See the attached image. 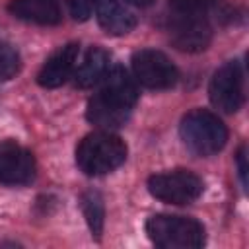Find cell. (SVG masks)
<instances>
[{"label":"cell","mask_w":249,"mask_h":249,"mask_svg":"<svg viewBox=\"0 0 249 249\" xmlns=\"http://www.w3.org/2000/svg\"><path fill=\"white\" fill-rule=\"evenodd\" d=\"M80 202H82V212H84V218L88 222L91 235L99 239L103 231V222H105V206H103L101 195L97 191H86Z\"/></svg>","instance_id":"5bb4252c"},{"label":"cell","mask_w":249,"mask_h":249,"mask_svg":"<svg viewBox=\"0 0 249 249\" xmlns=\"http://www.w3.org/2000/svg\"><path fill=\"white\" fill-rule=\"evenodd\" d=\"M146 233L163 249H198L204 245V228L200 222L185 216L156 214L146 222Z\"/></svg>","instance_id":"3957f363"},{"label":"cell","mask_w":249,"mask_h":249,"mask_svg":"<svg viewBox=\"0 0 249 249\" xmlns=\"http://www.w3.org/2000/svg\"><path fill=\"white\" fill-rule=\"evenodd\" d=\"M136 86L124 68L115 66L107 70L101 78V86L97 93L88 103V121L97 124L99 128H119L123 126L136 103Z\"/></svg>","instance_id":"6da1fadb"},{"label":"cell","mask_w":249,"mask_h":249,"mask_svg":"<svg viewBox=\"0 0 249 249\" xmlns=\"http://www.w3.org/2000/svg\"><path fill=\"white\" fill-rule=\"evenodd\" d=\"M124 160V142L107 130H97L84 136L76 148V163L86 175H105L117 169Z\"/></svg>","instance_id":"7a4b0ae2"},{"label":"cell","mask_w":249,"mask_h":249,"mask_svg":"<svg viewBox=\"0 0 249 249\" xmlns=\"http://www.w3.org/2000/svg\"><path fill=\"white\" fill-rule=\"evenodd\" d=\"M148 191L161 202L167 204H189L202 193V181L198 175L187 169H175L158 173L148 179Z\"/></svg>","instance_id":"5b68a950"},{"label":"cell","mask_w":249,"mask_h":249,"mask_svg":"<svg viewBox=\"0 0 249 249\" xmlns=\"http://www.w3.org/2000/svg\"><path fill=\"white\" fill-rule=\"evenodd\" d=\"M35 177L33 154L14 140L0 142V183L27 185Z\"/></svg>","instance_id":"9c48e42d"},{"label":"cell","mask_w":249,"mask_h":249,"mask_svg":"<svg viewBox=\"0 0 249 249\" xmlns=\"http://www.w3.org/2000/svg\"><path fill=\"white\" fill-rule=\"evenodd\" d=\"M18 70H19V54L8 45H0V82L14 78Z\"/></svg>","instance_id":"9a60e30c"},{"label":"cell","mask_w":249,"mask_h":249,"mask_svg":"<svg viewBox=\"0 0 249 249\" xmlns=\"http://www.w3.org/2000/svg\"><path fill=\"white\" fill-rule=\"evenodd\" d=\"M76 60H78V45L76 43H68L64 47H60L56 53H53L47 62L43 64V68L37 74V82L43 88H58L62 86L74 72L76 68Z\"/></svg>","instance_id":"30bf717a"},{"label":"cell","mask_w":249,"mask_h":249,"mask_svg":"<svg viewBox=\"0 0 249 249\" xmlns=\"http://www.w3.org/2000/svg\"><path fill=\"white\" fill-rule=\"evenodd\" d=\"M169 39L179 51L200 53L210 45L212 29L204 14H171Z\"/></svg>","instance_id":"ba28073f"},{"label":"cell","mask_w":249,"mask_h":249,"mask_svg":"<svg viewBox=\"0 0 249 249\" xmlns=\"http://www.w3.org/2000/svg\"><path fill=\"white\" fill-rule=\"evenodd\" d=\"M70 16L76 21H86L91 14V0H64Z\"/></svg>","instance_id":"e0dca14e"},{"label":"cell","mask_w":249,"mask_h":249,"mask_svg":"<svg viewBox=\"0 0 249 249\" xmlns=\"http://www.w3.org/2000/svg\"><path fill=\"white\" fill-rule=\"evenodd\" d=\"M181 138L185 146L196 156H212L220 152L228 140V130L224 123L210 111L193 109L179 124Z\"/></svg>","instance_id":"277c9868"},{"label":"cell","mask_w":249,"mask_h":249,"mask_svg":"<svg viewBox=\"0 0 249 249\" xmlns=\"http://www.w3.org/2000/svg\"><path fill=\"white\" fill-rule=\"evenodd\" d=\"M216 0H169L171 14H206Z\"/></svg>","instance_id":"2e32d148"},{"label":"cell","mask_w":249,"mask_h":249,"mask_svg":"<svg viewBox=\"0 0 249 249\" xmlns=\"http://www.w3.org/2000/svg\"><path fill=\"white\" fill-rule=\"evenodd\" d=\"M107 70H109V54L99 47H91L86 53L82 64L76 68L74 82L82 89L93 88L95 84L101 82V78L107 74Z\"/></svg>","instance_id":"4fadbf2b"},{"label":"cell","mask_w":249,"mask_h":249,"mask_svg":"<svg viewBox=\"0 0 249 249\" xmlns=\"http://www.w3.org/2000/svg\"><path fill=\"white\" fill-rule=\"evenodd\" d=\"M130 4H134V6H148V4H152L154 0H128Z\"/></svg>","instance_id":"d6986e66"},{"label":"cell","mask_w":249,"mask_h":249,"mask_svg":"<svg viewBox=\"0 0 249 249\" xmlns=\"http://www.w3.org/2000/svg\"><path fill=\"white\" fill-rule=\"evenodd\" d=\"M210 101L222 113H235L243 103V70L237 60L220 66L210 80Z\"/></svg>","instance_id":"52a82bcc"},{"label":"cell","mask_w":249,"mask_h":249,"mask_svg":"<svg viewBox=\"0 0 249 249\" xmlns=\"http://www.w3.org/2000/svg\"><path fill=\"white\" fill-rule=\"evenodd\" d=\"M237 169H239V177H241V183L247 185V163H245V146L239 148L237 152Z\"/></svg>","instance_id":"ac0fdd59"},{"label":"cell","mask_w":249,"mask_h":249,"mask_svg":"<svg viewBox=\"0 0 249 249\" xmlns=\"http://www.w3.org/2000/svg\"><path fill=\"white\" fill-rule=\"evenodd\" d=\"M8 10L14 18L37 25H56L62 19L58 0H12Z\"/></svg>","instance_id":"8fae6325"},{"label":"cell","mask_w":249,"mask_h":249,"mask_svg":"<svg viewBox=\"0 0 249 249\" xmlns=\"http://www.w3.org/2000/svg\"><path fill=\"white\" fill-rule=\"evenodd\" d=\"M93 6L99 25L111 35H126L136 25L134 14L119 0H93Z\"/></svg>","instance_id":"7c38bea8"},{"label":"cell","mask_w":249,"mask_h":249,"mask_svg":"<svg viewBox=\"0 0 249 249\" xmlns=\"http://www.w3.org/2000/svg\"><path fill=\"white\" fill-rule=\"evenodd\" d=\"M132 72L138 84L150 89H167L175 86L179 72L175 64L160 51L142 49L132 54Z\"/></svg>","instance_id":"8992f818"}]
</instances>
